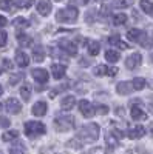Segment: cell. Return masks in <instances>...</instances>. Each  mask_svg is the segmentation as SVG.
Listing matches in <instances>:
<instances>
[{"label": "cell", "instance_id": "1", "mask_svg": "<svg viewBox=\"0 0 153 154\" xmlns=\"http://www.w3.org/2000/svg\"><path fill=\"white\" fill-rule=\"evenodd\" d=\"M100 133V128L97 123H87L78 131V139L82 142H96Z\"/></svg>", "mask_w": 153, "mask_h": 154}, {"label": "cell", "instance_id": "2", "mask_svg": "<svg viewBox=\"0 0 153 154\" xmlns=\"http://www.w3.org/2000/svg\"><path fill=\"white\" fill-rule=\"evenodd\" d=\"M46 133V126L42 123V122H37V120H31V122H27L25 123V134L28 137H39V136H43Z\"/></svg>", "mask_w": 153, "mask_h": 154}, {"label": "cell", "instance_id": "3", "mask_svg": "<svg viewBox=\"0 0 153 154\" xmlns=\"http://www.w3.org/2000/svg\"><path fill=\"white\" fill-rule=\"evenodd\" d=\"M74 126V117L73 116H59L54 119V128L59 133H67Z\"/></svg>", "mask_w": 153, "mask_h": 154}, {"label": "cell", "instance_id": "4", "mask_svg": "<svg viewBox=\"0 0 153 154\" xmlns=\"http://www.w3.org/2000/svg\"><path fill=\"white\" fill-rule=\"evenodd\" d=\"M78 17H79V11L76 9L74 6L62 8V9L57 11V14H56L57 22H74Z\"/></svg>", "mask_w": 153, "mask_h": 154}, {"label": "cell", "instance_id": "5", "mask_svg": "<svg viewBox=\"0 0 153 154\" xmlns=\"http://www.w3.org/2000/svg\"><path fill=\"white\" fill-rule=\"evenodd\" d=\"M127 37H129L132 42H138V43H141L144 48H150V42H148V38H147L145 32H144V31H141V29H138V28L130 29L129 32H127Z\"/></svg>", "mask_w": 153, "mask_h": 154}, {"label": "cell", "instance_id": "6", "mask_svg": "<svg viewBox=\"0 0 153 154\" xmlns=\"http://www.w3.org/2000/svg\"><path fill=\"white\" fill-rule=\"evenodd\" d=\"M79 111L82 112L84 117L90 119V117H93V116L96 114V106L91 105L88 100H81L79 102Z\"/></svg>", "mask_w": 153, "mask_h": 154}, {"label": "cell", "instance_id": "7", "mask_svg": "<svg viewBox=\"0 0 153 154\" xmlns=\"http://www.w3.org/2000/svg\"><path fill=\"white\" fill-rule=\"evenodd\" d=\"M5 106H6V111H8L9 114H19V112L22 111V103H20L17 99H14V97H9V99L6 100Z\"/></svg>", "mask_w": 153, "mask_h": 154}, {"label": "cell", "instance_id": "8", "mask_svg": "<svg viewBox=\"0 0 153 154\" xmlns=\"http://www.w3.org/2000/svg\"><path fill=\"white\" fill-rule=\"evenodd\" d=\"M141 62H142L141 54H139V53H133L132 56H129L125 59V66L129 69H135V68H138L139 65H141Z\"/></svg>", "mask_w": 153, "mask_h": 154}, {"label": "cell", "instance_id": "9", "mask_svg": "<svg viewBox=\"0 0 153 154\" xmlns=\"http://www.w3.org/2000/svg\"><path fill=\"white\" fill-rule=\"evenodd\" d=\"M59 46L65 51L68 56H76V54H78V46H76V43H73L70 40H60Z\"/></svg>", "mask_w": 153, "mask_h": 154}, {"label": "cell", "instance_id": "10", "mask_svg": "<svg viewBox=\"0 0 153 154\" xmlns=\"http://www.w3.org/2000/svg\"><path fill=\"white\" fill-rule=\"evenodd\" d=\"M31 75L34 77V80L39 82V83H46V82H48V71L43 69V68H36V69H33Z\"/></svg>", "mask_w": 153, "mask_h": 154}, {"label": "cell", "instance_id": "11", "mask_svg": "<svg viewBox=\"0 0 153 154\" xmlns=\"http://www.w3.org/2000/svg\"><path fill=\"white\" fill-rule=\"evenodd\" d=\"M51 9H53V3L49 0H39V3H37V12L40 16H48L51 12Z\"/></svg>", "mask_w": 153, "mask_h": 154}, {"label": "cell", "instance_id": "12", "mask_svg": "<svg viewBox=\"0 0 153 154\" xmlns=\"http://www.w3.org/2000/svg\"><path fill=\"white\" fill-rule=\"evenodd\" d=\"M105 142H107V145H110V148L107 151H113L114 148L119 145V137L114 134L113 131H107L105 133Z\"/></svg>", "mask_w": 153, "mask_h": 154}, {"label": "cell", "instance_id": "13", "mask_svg": "<svg viewBox=\"0 0 153 154\" xmlns=\"http://www.w3.org/2000/svg\"><path fill=\"white\" fill-rule=\"evenodd\" d=\"M65 71H67V66L62 65V63H54V65L51 66V74H53V77L56 80L62 79V77L65 75Z\"/></svg>", "mask_w": 153, "mask_h": 154}, {"label": "cell", "instance_id": "14", "mask_svg": "<svg viewBox=\"0 0 153 154\" xmlns=\"http://www.w3.org/2000/svg\"><path fill=\"white\" fill-rule=\"evenodd\" d=\"M127 136H129L130 139H141V137L145 136V128H144L142 125H136V126L130 128L129 134H127Z\"/></svg>", "mask_w": 153, "mask_h": 154}, {"label": "cell", "instance_id": "15", "mask_svg": "<svg viewBox=\"0 0 153 154\" xmlns=\"http://www.w3.org/2000/svg\"><path fill=\"white\" fill-rule=\"evenodd\" d=\"M46 111H48V105L45 103V102H36L34 106H33V109H31V112H33L34 116H37V117H42V116H45Z\"/></svg>", "mask_w": 153, "mask_h": 154}, {"label": "cell", "instance_id": "16", "mask_svg": "<svg viewBox=\"0 0 153 154\" xmlns=\"http://www.w3.org/2000/svg\"><path fill=\"white\" fill-rule=\"evenodd\" d=\"M16 63L20 66V68H25L30 65V57L27 53H23V51H16Z\"/></svg>", "mask_w": 153, "mask_h": 154}, {"label": "cell", "instance_id": "17", "mask_svg": "<svg viewBox=\"0 0 153 154\" xmlns=\"http://www.w3.org/2000/svg\"><path fill=\"white\" fill-rule=\"evenodd\" d=\"M116 91L121 96H127L133 91V85H132V82H119L116 85Z\"/></svg>", "mask_w": 153, "mask_h": 154}, {"label": "cell", "instance_id": "18", "mask_svg": "<svg viewBox=\"0 0 153 154\" xmlns=\"http://www.w3.org/2000/svg\"><path fill=\"white\" fill-rule=\"evenodd\" d=\"M130 114H132V119L133 120H147V114L142 111L141 106H138V105H133Z\"/></svg>", "mask_w": 153, "mask_h": 154}, {"label": "cell", "instance_id": "19", "mask_svg": "<svg viewBox=\"0 0 153 154\" xmlns=\"http://www.w3.org/2000/svg\"><path fill=\"white\" fill-rule=\"evenodd\" d=\"M74 105H76L74 96H67V97H63L62 102H60V106H62L63 111H70L71 108H74Z\"/></svg>", "mask_w": 153, "mask_h": 154}, {"label": "cell", "instance_id": "20", "mask_svg": "<svg viewBox=\"0 0 153 154\" xmlns=\"http://www.w3.org/2000/svg\"><path fill=\"white\" fill-rule=\"evenodd\" d=\"M16 2L12 0H0V9H3L6 12H14L16 11Z\"/></svg>", "mask_w": 153, "mask_h": 154}, {"label": "cell", "instance_id": "21", "mask_svg": "<svg viewBox=\"0 0 153 154\" xmlns=\"http://www.w3.org/2000/svg\"><path fill=\"white\" fill-rule=\"evenodd\" d=\"M33 59L36 60V62H43V59H45V51H43V48L42 46H34L33 48Z\"/></svg>", "mask_w": 153, "mask_h": 154}, {"label": "cell", "instance_id": "22", "mask_svg": "<svg viewBox=\"0 0 153 154\" xmlns=\"http://www.w3.org/2000/svg\"><path fill=\"white\" fill-rule=\"evenodd\" d=\"M31 91H33V86H31L30 83L22 85V88H20V96H22V99H23L25 102H28V100H30V97H31Z\"/></svg>", "mask_w": 153, "mask_h": 154}, {"label": "cell", "instance_id": "23", "mask_svg": "<svg viewBox=\"0 0 153 154\" xmlns=\"http://www.w3.org/2000/svg\"><path fill=\"white\" fill-rule=\"evenodd\" d=\"M108 42H110V45H113V46H118L119 49H127V48H130V46L127 45L125 42H122L118 35H113V37H110V38H108Z\"/></svg>", "mask_w": 153, "mask_h": 154}, {"label": "cell", "instance_id": "24", "mask_svg": "<svg viewBox=\"0 0 153 154\" xmlns=\"http://www.w3.org/2000/svg\"><path fill=\"white\" fill-rule=\"evenodd\" d=\"M49 54L53 56L54 59H65L67 57V54L63 53V49L60 46H51L49 48Z\"/></svg>", "mask_w": 153, "mask_h": 154}, {"label": "cell", "instance_id": "25", "mask_svg": "<svg viewBox=\"0 0 153 154\" xmlns=\"http://www.w3.org/2000/svg\"><path fill=\"white\" fill-rule=\"evenodd\" d=\"M139 6H141V9L145 12V14L153 16V3L150 2V0H141V2H139Z\"/></svg>", "mask_w": 153, "mask_h": 154}, {"label": "cell", "instance_id": "26", "mask_svg": "<svg viewBox=\"0 0 153 154\" xmlns=\"http://www.w3.org/2000/svg\"><path fill=\"white\" fill-rule=\"evenodd\" d=\"M145 79H142V77H135V79L132 80V85H133V89H136V91H141V89L145 88Z\"/></svg>", "mask_w": 153, "mask_h": 154}, {"label": "cell", "instance_id": "27", "mask_svg": "<svg viewBox=\"0 0 153 154\" xmlns=\"http://www.w3.org/2000/svg\"><path fill=\"white\" fill-rule=\"evenodd\" d=\"M105 59H107L110 63H116V62L121 59V56H119V53H118V51L107 49V53H105Z\"/></svg>", "mask_w": 153, "mask_h": 154}, {"label": "cell", "instance_id": "28", "mask_svg": "<svg viewBox=\"0 0 153 154\" xmlns=\"http://www.w3.org/2000/svg\"><path fill=\"white\" fill-rule=\"evenodd\" d=\"M99 51H100V45H99V42H96V40L88 42V53H90V56H97V54H99Z\"/></svg>", "mask_w": 153, "mask_h": 154}, {"label": "cell", "instance_id": "29", "mask_svg": "<svg viewBox=\"0 0 153 154\" xmlns=\"http://www.w3.org/2000/svg\"><path fill=\"white\" fill-rule=\"evenodd\" d=\"M17 40L22 46H31L33 45V38L27 34H17Z\"/></svg>", "mask_w": 153, "mask_h": 154}, {"label": "cell", "instance_id": "30", "mask_svg": "<svg viewBox=\"0 0 153 154\" xmlns=\"http://www.w3.org/2000/svg\"><path fill=\"white\" fill-rule=\"evenodd\" d=\"M28 20L27 19H23V17H17V19H14V22H12V26L14 28H17V29H23V28H28Z\"/></svg>", "mask_w": 153, "mask_h": 154}, {"label": "cell", "instance_id": "31", "mask_svg": "<svg viewBox=\"0 0 153 154\" xmlns=\"http://www.w3.org/2000/svg\"><path fill=\"white\" fill-rule=\"evenodd\" d=\"M113 23L116 25V26L125 25V23H127V16L124 14V12H121V14H116V16H113Z\"/></svg>", "mask_w": 153, "mask_h": 154}, {"label": "cell", "instance_id": "32", "mask_svg": "<svg viewBox=\"0 0 153 154\" xmlns=\"http://www.w3.org/2000/svg\"><path fill=\"white\" fill-rule=\"evenodd\" d=\"M17 136H19V131H17V130H9V131L3 133L2 139L5 140V142H9V140H14V139H17Z\"/></svg>", "mask_w": 153, "mask_h": 154}, {"label": "cell", "instance_id": "33", "mask_svg": "<svg viewBox=\"0 0 153 154\" xmlns=\"http://www.w3.org/2000/svg\"><path fill=\"white\" fill-rule=\"evenodd\" d=\"M22 79H23V72H17V74H11L9 75V85H17L19 82H22Z\"/></svg>", "mask_w": 153, "mask_h": 154}, {"label": "cell", "instance_id": "34", "mask_svg": "<svg viewBox=\"0 0 153 154\" xmlns=\"http://www.w3.org/2000/svg\"><path fill=\"white\" fill-rule=\"evenodd\" d=\"M108 66H105V65H97L96 68H94V75H108Z\"/></svg>", "mask_w": 153, "mask_h": 154}, {"label": "cell", "instance_id": "35", "mask_svg": "<svg viewBox=\"0 0 153 154\" xmlns=\"http://www.w3.org/2000/svg\"><path fill=\"white\" fill-rule=\"evenodd\" d=\"M68 86H70V85H68V83H65V85H62V86H57V88H54V89H51V91H49V97H51V99H54L59 93L65 91V89H67Z\"/></svg>", "mask_w": 153, "mask_h": 154}, {"label": "cell", "instance_id": "36", "mask_svg": "<svg viewBox=\"0 0 153 154\" xmlns=\"http://www.w3.org/2000/svg\"><path fill=\"white\" fill-rule=\"evenodd\" d=\"M9 152L11 154H17V152H27V148L23 146V143H16L9 148Z\"/></svg>", "mask_w": 153, "mask_h": 154}, {"label": "cell", "instance_id": "37", "mask_svg": "<svg viewBox=\"0 0 153 154\" xmlns=\"http://www.w3.org/2000/svg\"><path fill=\"white\" fill-rule=\"evenodd\" d=\"M33 3H34V0H17V2H16V5H17L19 8H22V9L30 8Z\"/></svg>", "mask_w": 153, "mask_h": 154}, {"label": "cell", "instance_id": "38", "mask_svg": "<svg viewBox=\"0 0 153 154\" xmlns=\"http://www.w3.org/2000/svg\"><path fill=\"white\" fill-rule=\"evenodd\" d=\"M96 106V112H99V114H107L108 112V106L107 105H104V103H100V105H94Z\"/></svg>", "mask_w": 153, "mask_h": 154}, {"label": "cell", "instance_id": "39", "mask_svg": "<svg viewBox=\"0 0 153 154\" xmlns=\"http://www.w3.org/2000/svg\"><path fill=\"white\" fill-rule=\"evenodd\" d=\"M113 6H116V8H125V6H129V2H127V0H113Z\"/></svg>", "mask_w": 153, "mask_h": 154}, {"label": "cell", "instance_id": "40", "mask_svg": "<svg viewBox=\"0 0 153 154\" xmlns=\"http://www.w3.org/2000/svg\"><path fill=\"white\" fill-rule=\"evenodd\" d=\"M6 40H8V32L0 31V46H5L6 45Z\"/></svg>", "mask_w": 153, "mask_h": 154}, {"label": "cell", "instance_id": "41", "mask_svg": "<svg viewBox=\"0 0 153 154\" xmlns=\"http://www.w3.org/2000/svg\"><path fill=\"white\" fill-rule=\"evenodd\" d=\"M3 68L6 71H12V68H14V65H12V62L9 59H3Z\"/></svg>", "mask_w": 153, "mask_h": 154}, {"label": "cell", "instance_id": "42", "mask_svg": "<svg viewBox=\"0 0 153 154\" xmlns=\"http://www.w3.org/2000/svg\"><path fill=\"white\" fill-rule=\"evenodd\" d=\"M11 123V120L8 117H0V126H3V128H8Z\"/></svg>", "mask_w": 153, "mask_h": 154}, {"label": "cell", "instance_id": "43", "mask_svg": "<svg viewBox=\"0 0 153 154\" xmlns=\"http://www.w3.org/2000/svg\"><path fill=\"white\" fill-rule=\"evenodd\" d=\"M90 0H73V3L74 5H79V6H84V5H87Z\"/></svg>", "mask_w": 153, "mask_h": 154}, {"label": "cell", "instance_id": "44", "mask_svg": "<svg viewBox=\"0 0 153 154\" xmlns=\"http://www.w3.org/2000/svg\"><path fill=\"white\" fill-rule=\"evenodd\" d=\"M8 25V20H6V17H3V16H0V28H3V26H6Z\"/></svg>", "mask_w": 153, "mask_h": 154}, {"label": "cell", "instance_id": "45", "mask_svg": "<svg viewBox=\"0 0 153 154\" xmlns=\"http://www.w3.org/2000/svg\"><path fill=\"white\" fill-rule=\"evenodd\" d=\"M90 152H102V149H100V148H91Z\"/></svg>", "mask_w": 153, "mask_h": 154}, {"label": "cell", "instance_id": "46", "mask_svg": "<svg viewBox=\"0 0 153 154\" xmlns=\"http://www.w3.org/2000/svg\"><path fill=\"white\" fill-rule=\"evenodd\" d=\"M2 94H3V88H2V86H0V96H2Z\"/></svg>", "mask_w": 153, "mask_h": 154}, {"label": "cell", "instance_id": "47", "mask_svg": "<svg viewBox=\"0 0 153 154\" xmlns=\"http://www.w3.org/2000/svg\"><path fill=\"white\" fill-rule=\"evenodd\" d=\"M150 108H151V112H153V105H151V106H150Z\"/></svg>", "mask_w": 153, "mask_h": 154}, {"label": "cell", "instance_id": "48", "mask_svg": "<svg viewBox=\"0 0 153 154\" xmlns=\"http://www.w3.org/2000/svg\"><path fill=\"white\" fill-rule=\"evenodd\" d=\"M151 62H153V54H151Z\"/></svg>", "mask_w": 153, "mask_h": 154}, {"label": "cell", "instance_id": "49", "mask_svg": "<svg viewBox=\"0 0 153 154\" xmlns=\"http://www.w3.org/2000/svg\"><path fill=\"white\" fill-rule=\"evenodd\" d=\"M56 2H62V0H56Z\"/></svg>", "mask_w": 153, "mask_h": 154}, {"label": "cell", "instance_id": "50", "mask_svg": "<svg viewBox=\"0 0 153 154\" xmlns=\"http://www.w3.org/2000/svg\"><path fill=\"white\" fill-rule=\"evenodd\" d=\"M0 74H2V68H0Z\"/></svg>", "mask_w": 153, "mask_h": 154}, {"label": "cell", "instance_id": "51", "mask_svg": "<svg viewBox=\"0 0 153 154\" xmlns=\"http://www.w3.org/2000/svg\"><path fill=\"white\" fill-rule=\"evenodd\" d=\"M0 109H2V105H0Z\"/></svg>", "mask_w": 153, "mask_h": 154}, {"label": "cell", "instance_id": "52", "mask_svg": "<svg viewBox=\"0 0 153 154\" xmlns=\"http://www.w3.org/2000/svg\"><path fill=\"white\" fill-rule=\"evenodd\" d=\"M151 131H153V130H151ZM151 134H153V133H151Z\"/></svg>", "mask_w": 153, "mask_h": 154}]
</instances>
